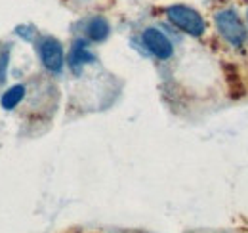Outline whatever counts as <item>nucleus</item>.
<instances>
[{
    "instance_id": "1",
    "label": "nucleus",
    "mask_w": 248,
    "mask_h": 233,
    "mask_svg": "<svg viewBox=\"0 0 248 233\" xmlns=\"http://www.w3.org/2000/svg\"><path fill=\"white\" fill-rule=\"evenodd\" d=\"M166 16L178 29H182L191 36H201L206 31V23L201 17V14L189 6H182V4L170 6L166 10Z\"/></svg>"
},
{
    "instance_id": "2",
    "label": "nucleus",
    "mask_w": 248,
    "mask_h": 233,
    "mask_svg": "<svg viewBox=\"0 0 248 233\" xmlns=\"http://www.w3.org/2000/svg\"><path fill=\"white\" fill-rule=\"evenodd\" d=\"M216 27L219 34L233 46H243L247 40V29L233 10H221L216 14Z\"/></svg>"
},
{
    "instance_id": "3",
    "label": "nucleus",
    "mask_w": 248,
    "mask_h": 233,
    "mask_svg": "<svg viewBox=\"0 0 248 233\" xmlns=\"http://www.w3.org/2000/svg\"><path fill=\"white\" fill-rule=\"evenodd\" d=\"M141 40H143L145 48L158 59H168L174 54V46H172L170 38L162 31L155 29V27H149V29L143 31Z\"/></svg>"
},
{
    "instance_id": "4",
    "label": "nucleus",
    "mask_w": 248,
    "mask_h": 233,
    "mask_svg": "<svg viewBox=\"0 0 248 233\" xmlns=\"http://www.w3.org/2000/svg\"><path fill=\"white\" fill-rule=\"evenodd\" d=\"M38 54L42 59V65L52 71V73H60L63 67V48L60 44V40L52 38V36H46L40 40L38 44Z\"/></svg>"
},
{
    "instance_id": "5",
    "label": "nucleus",
    "mask_w": 248,
    "mask_h": 233,
    "mask_svg": "<svg viewBox=\"0 0 248 233\" xmlns=\"http://www.w3.org/2000/svg\"><path fill=\"white\" fill-rule=\"evenodd\" d=\"M221 71H223V77H225V86H227V96L231 100H241L245 98L247 94V86H245V81L239 73V67L235 63H223L221 65Z\"/></svg>"
},
{
    "instance_id": "6",
    "label": "nucleus",
    "mask_w": 248,
    "mask_h": 233,
    "mask_svg": "<svg viewBox=\"0 0 248 233\" xmlns=\"http://www.w3.org/2000/svg\"><path fill=\"white\" fill-rule=\"evenodd\" d=\"M93 54L86 48V42L84 40H75L73 46H71V52H69V67L73 69V73H80L82 67L86 63H92Z\"/></svg>"
},
{
    "instance_id": "7",
    "label": "nucleus",
    "mask_w": 248,
    "mask_h": 233,
    "mask_svg": "<svg viewBox=\"0 0 248 233\" xmlns=\"http://www.w3.org/2000/svg\"><path fill=\"white\" fill-rule=\"evenodd\" d=\"M109 31L111 29H109L107 19L101 16H95L86 23V36L93 42H103L109 36Z\"/></svg>"
},
{
    "instance_id": "8",
    "label": "nucleus",
    "mask_w": 248,
    "mask_h": 233,
    "mask_svg": "<svg viewBox=\"0 0 248 233\" xmlns=\"http://www.w3.org/2000/svg\"><path fill=\"white\" fill-rule=\"evenodd\" d=\"M23 98H25V86H23V84H16V86L10 88L8 92H4L0 103H2V107H4L6 111H12L14 107L19 105V101H21Z\"/></svg>"
},
{
    "instance_id": "9",
    "label": "nucleus",
    "mask_w": 248,
    "mask_h": 233,
    "mask_svg": "<svg viewBox=\"0 0 248 233\" xmlns=\"http://www.w3.org/2000/svg\"><path fill=\"white\" fill-rule=\"evenodd\" d=\"M29 31H31V27H17V34L23 36V38H27V40H32V34Z\"/></svg>"
},
{
    "instance_id": "10",
    "label": "nucleus",
    "mask_w": 248,
    "mask_h": 233,
    "mask_svg": "<svg viewBox=\"0 0 248 233\" xmlns=\"http://www.w3.org/2000/svg\"><path fill=\"white\" fill-rule=\"evenodd\" d=\"M4 69H6V56H0V79L4 75Z\"/></svg>"
},
{
    "instance_id": "11",
    "label": "nucleus",
    "mask_w": 248,
    "mask_h": 233,
    "mask_svg": "<svg viewBox=\"0 0 248 233\" xmlns=\"http://www.w3.org/2000/svg\"><path fill=\"white\" fill-rule=\"evenodd\" d=\"M124 233H145V232H141V230H130V232H124Z\"/></svg>"
},
{
    "instance_id": "12",
    "label": "nucleus",
    "mask_w": 248,
    "mask_h": 233,
    "mask_svg": "<svg viewBox=\"0 0 248 233\" xmlns=\"http://www.w3.org/2000/svg\"><path fill=\"white\" fill-rule=\"evenodd\" d=\"M247 19H248V12H247Z\"/></svg>"
}]
</instances>
